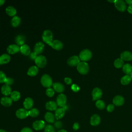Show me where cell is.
I'll return each instance as SVG.
<instances>
[{
	"label": "cell",
	"instance_id": "6da1fadb",
	"mask_svg": "<svg viewBox=\"0 0 132 132\" xmlns=\"http://www.w3.org/2000/svg\"><path fill=\"white\" fill-rule=\"evenodd\" d=\"M53 34L51 30L46 29L43 31L42 35V39L44 42L50 45L51 43L53 41Z\"/></svg>",
	"mask_w": 132,
	"mask_h": 132
},
{
	"label": "cell",
	"instance_id": "7a4b0ae2",
	"mask_svg": "<svg viewBox=\"0 0 132 132\" xmlns=\"http://www.w3.org/2000/svg\"><path fill=\"white\" fill-rule=\"evenodd\" d=\"M80 60L86 62L89 60L92 57V52L89 49H84L80 51L79 54Z\"/></svg>",
	"mask_w": 132,
	"mask_h": 132
},
{
	"label": "cell",
	"instance_id": "3957f363",
	"mask_svg": "<svg viewBox=\"0 0 132 132\" xmlns=\"http://www.w3.org/2000/svg\"><path fill=\"white\" fill-rule=\"evenodd\" d=\"M40 82L42 85L46 88H50L53 85V81L52 77L47 74H43L40 79Z\"/></svg>",
	"mask_w": 132,
	"mask_h": 132
},
{
	"label": "cell",
	"instance_id": "277c9868",
	"mask_svg": "<svg viewBox=\"0 0 132 132\" xmlns=\"http://www.w3.org/2000/svg\"><path fill=\"white\" fill-rule=\"evenodd\" d=\"M76 67L78 72L82 75L87 74L89 70V65L86 62H80Z\"/></svg>",
	"mask_w": 132,
	"mask_h": 132
},
{
	"label": "cell",
	"instance_id": "5b68a950",
	"mask_svg": "<svg viewBox=\"0 0 132 132\" xmlns=\"http://www.w3.org/2000/svg\"><path fill=\"white\" fill-rule=\"evenodd\" d=\"M36 65L40 68L45 67L47 63V60L46 57L42 55H38L36 59L35 60Z\"/></svg>",
	"mask_w": 132,
	"mask_h": 132
},
{
	"label": "cell",
	"instance_id": "8992f818",
	"mask_svg": "<svg viewBox=\"0 0 132 132\" xmlns=\"http://www.w3.org/2000/svg\"><path fill=\"white\" fill-rule=\"evenodd\" d=\"M67 101V96L63 93H60L57 96L56 103L57 106H59L60 107H63L65 105Z\"/></svg>",
	"mask_w": 132,
	"mask_h": 132
},
{
	"label": "cell",
	"instance_id": "52a82bcc",
	"mask_svg": "<svg viewBox=\"0 0 132 132\" xmlns=\"http://www.w3.org/2000/svg\"><path fill=\"white\" fill-rule=\"evenodd\" d=\"M114 5L116 8L121 12L125 11L127 8L126 4L123 0H116Z\"/></svg>",
	"mask_w": 132,
	"mask_h": 132
},
{
	"label": "cell",
	"instance_id": "ba28073f",
	"mask_svg": "<svg viewBox=\"0 0 132 132\" xmlns=\"http://www.w3.org/2000/svg\"><path fill=\"white\" fill-rule=\"evenodd\" d=\"M91 94L93 101H97L102 97L103 95V92L100 88L96 87L92 90Z\"/></svg>",
	"mask_w": 132,
	"mask_h": 132
},
{
	"label": "cell",
	"instance_id": "9c48e42d",
	"mask_svg": "<svg viewBox=\"0 0 132 132\" xmlns=\"http://www.w3.org/2000/svg\"><path fill=\"white\" fill-rule=\"evenodd\" d=\"M15 115L18 118L20 119H24L29 116L28 111L24 108H19L16 111Z\"/></svg>",
	"mask_w": 132,
	"mask_h": 132
},
{
	"label": "cell",
	"instance_id": "30bf717a",
	"mask_svg": "<svg viewBox=\"0 0 132 132\" xmlns=\"http://www.w3.org/2000/svg\"><path fill=\"white\" fill-rule=\"evenodd\" d=\"M80 62L79 57L75 55L71 56L67 60V63L70 67H77Z\"/></svg>",
	"mask_w": 132,
	"mask_h": 132
},
{
	"label": "cell",
	"instance_id": "8fae6325",
	"mask_svg": "<svg viewBox=\"0 0 132 132\" xmlns=\"http://www.w3.org/2000/svg\"><path fill=\"white\" fill-rule=\"evenodd\" d=\"M45 126V122L43 120H36L32 123V127L36 130H42Z\"/></svg>",
	"mask_w": 132,
	"mask_h": 132
},
{
	"label": "cell",
	"instance_id": "7c38bea8",
	"mask_svg": "<svg viewBox=\"0 0 132 132\" xmlns=\"http://www.w3.org/2000/svg\"><path fill=\"white\" fill-rule=\"evenodd\" d=\"M20 51V46L16 44L9 45L7 47V52L9 54H14Z\"/></svg>",
	"mask_w": 132,
	"mask_h": 132
},
{
	"label": "cell",
	"instance_id": "4fadbf2b",
	"mask_svg": "<svg viewBox=\"0 0 132 132\" xmlns=\"http://www.w3.org/2000/svg\"><path fill=\"white\" fill-rule=\"evenodd\" d=\"M44 44L41 41H39L37 42L34 48V52H35L37 55L42 53L44 50Z\"/></svg>",
	"mask_w": 132,
	"mask_h": 132
},
{
	"label": "cell",
	"instance_id": "5bb4252c",
	"mask_svg": "<svg viewBox=\"0 0 132 132\" xmlns=\"http://www.w3.org/2000/svg\"><path fill=\"white\" fill-rule=\"evenodd\" d=\"M65 108L63 107H59L57 108L55 111V117L56 120H59L63 118L65 114Z\"/></svg>",
	"mask_w": 132,
	"mask_h": 132
},
{
	"label": "cell",
	"instance_id": "9a60e30c",
	"mask_svg": "<svg viewBox=\"0 0 132 132\" xmlns=\"http://www.w3.org/2000/svg\"><path fill=\"white\" fill-rule=\"evenodd\" d=\"M112 102L113 105L117 106H120L123 105L124 103V98L122 95H118L113 97L112 100Z\"/></svg>",
	"mask_w": 132,
	"mask_h": 132
},
{
	"label": "cell",
	"instance_id": "2e32d148",
	"mask_svg": "<svg viewBox=\"0 0 132 132\" xmlns=\"http://www.w3.org/2000/svg\"><path fill=\"white\" fill-rule=\"evenodd\" d=\"M50 46L56 50L59 51L63 48V44L61 41L59 40H54L52 41Z\"/></svg>",
	"mask_w": 132,
	"mask_h": 132
},
{
	"label": "cell",
	"instance_id": "e0dca14e",
	"mask_svg": "<svg viewBox=\"0 0 132 132\" xmlns=\"http://www.w3.org/2000/svg\"><path fill=\"white\" fill-rule=\"evenodd\" d=\"M23 106L25 109L28 110H30V109L32 108L33 105H34V101L33 100L29 97H26L24 102H23Z\"/></svg>",
	"mask_w": 132,
	"mask_h": 132
},
{
	"label": "cell",
	"instance_id": "ac0fdd59",
	"mask_svg": "<svg viewBox=\"0 0 132 132\" xmlns=\"http://www.w3.org/2000/svg\"><path fill=\"white\" fill-rule=\"evenodd\" d=\"M101 122V118L99 115L97 114H93L90 120V123L91 125L95 126L98 125Z\"/></svg>",
	"mask_w": 132,
	"mask_h": 132
},
{
	"label": "cell",
	"instance_id": "d6986e66",
	"mask_svg": "<svg viewBox=\"0 0 132 132\" xmlns=\"http://www.w3.org/2000/svg\"><path fill=\"white\" fill-rule=\"evenodd\" d=\"M120 58L125 61L132 60V52L129 51H124L120 54Z\"/></svg>",
	"mask_w": 132,
	"mask_h": 132
},
{
	"label": "cell",
	"instance_id": "ffe728a7",
	"mask_svg": "<svg viewBox=\"0 0 132 132\" xmlns=\"http://www.w3.org/2000/svg\"><path fill=\"white\" fill-rule=\"evenodd\" d=\"M12 100L10 97L4 96L1 98V104L5 107H9L12 104Z\"/></svg>",
	"mask_w": 132,
	"mask_h": 132
},
{
	"label": "cell",
	"instance_id": "44dd1931",
	"mask_svg": "<svg viewBox=\"0 0 132 132\" xmlns=\"http://www.w3.org/2000/svg\"><path fill=\"white\" fill-rule=\"evenodd\" d=\"M53 89L58 93H62L64 90V87L63 84L59 82H56L53 84Z\"/></svg>",
	"mask_w": 132,
	"mask_h": 132
},
{
	"label": "cell",
	"instance_id": "7402d4cb",
	"mask_svg": "<svg viewBox=\"0 0 132 132\" xmlns=\"http://www.w3.org/2000/svg\"><path fill=\"white\" fill-rule=\"evenodd\" d=\"M45 108L49 111H55L57 108V105L55 102L50 101L46 103Z\"/></svg>",
	"mask_w": 132,
	"mask_h": 132
},
{
	"label": "cell",
	"instance_id": "603a6c76",
	"mask_svg": "<svg viewBox=\"0 0 132 132\" xmlns=\"http://www.w3.org/2000/svg\"><path fill=\"white\" fill-rule=\"evenodd\" d=\"M1 90V93L3 95H5L6 96L10 95L12 92L11 88L10 86L6 84H5L2 86Z\"/></svg>",
	"mask_w": 132,
	"mask_h": 132
},
{
	"label": "cell",
	"instance_id": "cb8c5ba5",
	"mask_svg": "<svg viewBox=\"0 0 132 132\" xmlns=\"http://www.w3.org/2000/svg\"><path fill=\"white\" fill-rule=\"evenodd\" d=\"M20 51L23 55L25 56L29 55V54L31 53L30 48L29 46L28 45L25 44H23V45L20 47Z\"/></svg>",
	"mask_w": 132,
	"mask_h": 132
},
{
	"label": "cell",
	"instance_id": "d4e9b609",
	"mask_svg": "<svg viewBox=\"0 0 132 132\" xmlns=\"http://www.w3.org/2000/svg\"><path fill=\"white\" fill-rule=\"evenodd\" d=\"M11 60L9 54H3L0 56V64H4L8 63Z\"/></svg>",
	"mask_w": 132,
	"mask_h": 132
},
{
	"label": "cell",
	"instance_id": "484cf974",
	"mask_svg": "<svg viewBox=\"0 0 132 132\" xmlns=\"http://www.w3.org/2000/svg\"><path fill=\"white\" fill-rule=\"evenodd\" d=\"M16 44L18 46H22L24 44L25 41V37L23 35H18L15 38Z\"/></svg>",
	"mask_w": 132,
	"mask_h": 132
},
{
	"label": "cell",
	"instance_id": "4316f807",
	"mask_svg": "<svg viewBox=\"0 0 132 132\" xmlns=\"http://www.w3.org/2000/svg\"><path fill=\"white\" fill-rule=\"evenodd\" d=\"M39 72V69L37 66L32 65L28 69L27 71V74L30 76H36Z\"/></svg>",
	"mask_w": 132,
	"mask_h": 132
},
{
	"label": "cell",
	"instance_id": "83f0119b",
	"mask_svg": "<svg viewBox=\"0 0 132 132\" xmlns=\"http://www.w3.org/2000/svg\"><path fill=\"white\" fill-rule=\"evenodd\" d=\"M44 119L47 122L52 123L55 122V115H54L52 112H47L44 115Z\"/></svg>",
	"mask_w": 132,
	"mask_h": 132
},
{
	"label": "cell",
	"instance_id": "f1b7e54d",
	"mask_svg": "<svg viewBox=\"0 0 132 132\" xmlns=\"http://www.w3.org/2000/svg\"><path fill=\"white\" fill-rule=\"evenodd\" d=\"M21 21V18L18 15H15L12 18L10 21V23L12 26L14 27H16L20 25Z\"/></svg>",
	"mask_w": 132,
	"mask_h": 132
},
{
	"label": "cell",
	"instance_id": "f546056e",
	"mask_svg": "<svg viewBox=\"0 0 132 132\" xmlns=\"http://www.w3.org/2000/svg\"><path fill=\"white\" fill-rule=\"evenodd\" d=\"M5 11H6V13L8 15H9L10 16H12V17L15 16L16 13V9L14 7H13L12 6H8L6 8Z\"/></svg>",
	"mask_w": 132,
	"mask_h": 132
},
{
	"label": "cell",
	"instance_id": "4dcf8cb0",
	"mask_svg": "<svg viewBox=\"0 0 132 132\" xmlns=\"http://www.w3.org/2000/svg\"><path fill=\"white\" fill-rule=\"evenodd\" d=\"M122 71L126 75H129L132 72V65L129 63L124 64L122 67Z\"/></svg>",
	"mask_w": 132,
	"mask_h": 132
},
{
	"label": "cell",
	"instance_id": "1f68e13d",
	"mask_svg": "<svg viewBox=\"0 0 132 132\" xmlns=\"http://www.w3.org/2000/svg\"><path fill=\"white\" fill-rule=\"evenodd\" d=\"M131 80V78L130 75H125L121 78L120 82L121 84H122L123 85H127L130 82Z\"/></svg>",
	"mask_w": 132,
	"mask_h": 132
},
{
	"label": "cell",
	"instance_id": "d6a6232c",
	"mask_svg": "<svg viewBox=\"0 0 132 132\" xmlns=\"http://www.w3.org/2000/svg\"><path fill=\"white\" fill-rule=\"evenodd\" d=\"M21 97V94L18 91H12L10 94V98L13 101H18Z\"/></svg>",
	"mask_w": 132,
	"mask_h": 132
},
{
	"label": "cell",
	"instance_id": "836d02e7",
	"mask_svg": "<svg viewBox=\"0 0 132 132\" xmlns=\"http://www.w3.org/2000/svg\"><path fill=\"white\" fill-rule=\"evenodd\" d=\"M39 114V110L36 108H32L28 110V114L29 116L32 118L37 117Z\"/></svg>",
	"mask_w": 132,
	"mask_h": 132
},
{
	"label": "cell",
	"instance_id": "e575fe53",
	"mask_svg": "<svg viewBox=\"0 0 132 132\" xmlns=\"http://www.w3.org/2000/svg\"><path fill=\"white\" fill-rule=\"evenodd\" d=\"M114 66L116 68H122L123 65H124V61L123 60L121 59L120 58H118L117 59H116L114 61V63H113Z\"/></svg>",
	"mask_w": 132,
	"mask_h": 132
},
{
	"label": "cell",
	"instance_id": "d590c367",
	"mask_svg": "<svg viewBox=\"0 0 132 132\" xmlns=\"http://www.w3.org/2000/svg\"><path fill=\"white\" fill-rule=\"evenodd\" d=\"M95 106L98 109H99L100 110H102V109H103L105 108V103L103 101L99 100H97L96 102Z\"/></svg>",
	"mask_w": 132,
	"mask_h": 132
},
{
	"label": "cell",
	"instance_id": "8d00e7d4",
	"mask_svg": "<svg viewBox=\"0 0 132 132\" xmlns=\"http://www.w3.org/2000/svg\"><path fill=\"white\" fill-rule=\"evenodd\" d=\"M44 132H55L54 127L51 125H47L44 127Z\"/></svg>",
	"mask_w": 132,
	"mask_h": 132
},
{
	"label": "cell",
	"instance_id": "74e56055",
	"mask_svg": "<svg viewBox=\"0 0 132 132\" xmlns=\"http://www.w3.org/2000/svg\"><path fill=\"white\" fill-rule=\"evenodd\" d=\"M55 94L54 90L52 88H47L46 90V94L48 97H52Z\"/></svg>",
	"mask_w": 132,
	"mask_h": 132
},
{
	"label": "cell",
	"instance_id": "f35d334b",
	"mask_svg": "<svg viewBox=\"0 0 132 132\" xmlns=\"http://www.w3.org/2000/svg\"><path fill=\"white\" fill-rule=\"evenodd\" d=\"M7 77L4 72L0 71V83H5Z\"/></svg>",
	"mask_w": 132,
	"mask_h": 132
},
{
	"label": "cell",
	"instance_id": "ab89813d",
	"mask_svg": "<svg viewBox=\"0 0 132 132\" xmlns=\"http://www.w3.org/2000/svg\"><path fill=\"white\" fill-rule=\"evenodd\" d=\"M71 89L73 91L75 92H77L78 91H79L80 88H79V87L76 85V84H72V86H71Z\"/></svg>",
	"mask_w": 132,
	"mask_h": 132
},
{
	"label": "cell",
	"instance_id": "60d3db41",
	"mask_svg": "<svg viewBox=\"0 0 132 132\" xmlns=\"http://www.w3.org/2000/svg\"><path fill=\"white\" fill-rule=\"evenodd\" d=\"M114 109V106L113 104H109V105L107 106V108H106L107 111L108 112H112V111H113Z\"/></svg>",
	"mask_w": 132,
	"mask_h": 132
},
{
	"label": "cell",
	"instance_id": "b9f144b4",
	"mask_svg": "<svg viewBox=\"0 0 132 132\" xmlns=\"http://www.w3.org/2000/svg\"><path fill=\"white\" fill-rule=\"evenodd\" d=\"M13 79L11 78V77H7L6 78V80L5 81V84L6 85H8L9 86L12 85L13 84Z\"/></svg>",
	"mask_w": 132,
	"mask_h": 132
},
{
	"label": "cell",
	"instance_id": "7bdbcfd3",
	"mask_svg": "<svg viewBox=\"0 0 132 132\" xmlns=\"http://www.w3.org/2000/svg\"><path fill=\"white\" fill-rule=\"evenodd\" d=\"M38 55L35 52H31L30 54H29V58L31 59V60H35L36 58H37Z\"/></svg>",
	"mask_w": 132,
	"mask_h": 132
},
{
	"label": "cell",
	"instance_id": "ee69618b",
	"mask_svg": "<svg viewBox=\"0 0 132 132\" xmlns=\"http://www.w3.org/2000/svg\"><path fill=\"white\" fill-rule=\"evenodd\" d=\"M64 81L65 82V83L67 85H70V84H72V80L71 79V78L70 77H65L64 78Z\"/></svg>",
	"mask_w": 132,
	"mask_h": 132
},
{
	"label": "cell",
	"instance_id": "f6af8a7d",
	"mask_svg": "<svg viewBox=\"0 0 132 132\" xmlns=\"http://www.w3.org/2000/svg\"><path fill=\"white\" fill-rule=\"evenodd\" d=\"M20 132H33L32 130L29 127H24L23 128Z\"/></svg>",
	"mask_w": 132,
	"mask_h": 132
},
{
	"label": "cell",
	"instance_id": "bcb514c9",
	"mask_svg": "<svg viewBox=\"0 0 132 132\" xmlns=\"http://www.w3.org/2000/svg\"><path fill=\"white\" fill-rule=\"evenodd\" d=\"M62 123L60 121H56L55 123V126L57 128H60L62 127Z\"/></svg>",
	"mask_w": 132,
	"mask_h": 132
},
{
	"label": "cell",
	"instance_id": "7dc6e473",
	"mask_svg": "<svg viewBox=\"0 0 132 132\" xmlns=\"http://www.w3.org/2000/svg\"><path fill=\"white\" fill-rule=\"evenodd\" d=\"M79 128V124L77 122H75L74 123L73 125V129H74L75 130H76L77 129H78Z\"/></svg>",
	"mask_w": 132,
	"mask_h": 132
},
{
	"label": "cell",
	"instance_id": "c3c4849f",
	"mask_svg": "<svg viewBox=\"0 0 132 132\" xmlns=\"http://www.w3.org/2000/svg\"><path fill=\"white\" fill-rule=\"evenodd\" d=\"M127 11L129 13L132 14V5L128 6V7L127 8Z\"/></svg>",
	"mask_w": 132,
	"mask_h": 132
},
{
	"label": "cell",
	"instance_id": "681fc988",
	"mask_svg": "<svg viewBox=\"0 0 132 132\" xmlns=\"http://www.w3.org/2000/svg\"><path fill=\"white\" fill-rule=\"evenodd\" d=\"M125 2L129 5H132V0H126Z\"/></svg>",
	"mask_w": 132,
	"mask_h": 132
},
{
	"label": "cell",
	"instance_id": "f907efd6",
	"mask_svg": "<svg viewBox=\"0 0 132 132\" xmlns=\"http://www.w3.org/2000/svg\"><path fill=\"white\" fill-rule=\"evenodd\" d=\"M5 2V1L4 0H0V6H2V5H3L4 4Z\"/></svg>",
	"mask_w": 132,
	"mask_h": 132
},
{
	"label": "cell",
	"instance_id": "816d5d0a",
	"mask_svg": "<svg viewBox=\"0 0 132 132\" xmlns=\"http://www.w3.org/2000/svg\"><path fill=\"white\" fill-rule=\"evenodd\" d=\"M57 132H67V131L65 129H60Z\"/></svg>",
	"mask_w": 132,
	"mask_h": 132
},
{
	"label": "cell",
	"instance_id": "f5cc1de1",
	"mask_svg": "<svg viewBox=\"0 0 132 132\" xmlns=\"http://www.w3.org/2000/svg\"><path fill=\"white\" fill-rule=\"evenodd\" d=\"M109 2H110V3H114L115 2H116V0H114V1H108Z\"/></svg>",
	"mask_w": 132,
	"mask_h": 132
},
{
	"label": "cell",
	"instance_id": "db71d44e",
	"mask_svg": "<svg viewBox=\"0 0 132 132\" xmlns=\"http://www.w3.org/2000/svg\"><path fill=\"white\" fill-rule=\"evenodd\" d=\"M0 132H7V131H6L5 130H4V129H0Z\"/></svg>",
	"mask_w": 132,
	"mask_h": 132
},
{
	"label": "cell",
	"instance_id": "11a10c76",
	"mask_svg": "<svg viewBox=\"0 0 132 132\" xmlns=\"http://www.w3.org/2000/svg\"><path fill=\"white\" fill-rule=\"evenodd\" d=\"M129 75H130V77H131V79H132V72L131 73V74H130Z\"/></svg>",
	"mask_w": 132,
	"mask_h": 132
}]
</instances>
